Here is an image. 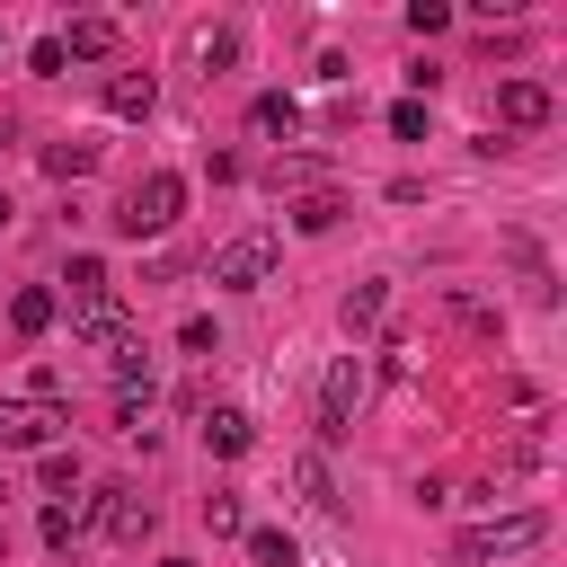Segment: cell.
Returning a JSON list of instances; mask_svg holds the SVG:
<instances>
[{"label": "cell", "mask_w": 567, "mask_h": 567, "mask_svg": "<svg viewBox=\"0 0 567 567\" xmlns=\"http://www.w3.org/2000/svg\"><path fill=\"white\" fill-rule=\"evenodd\" d=\"M540 540H549V514L523 505V514H487V523H470V532L452 540V558H461V567H496V558H523V549H540Z\"/></svg>", "instance_id": "cell-1"}, {"label": "cell", "mask_w": 567, "mask_h": 567, "mask_svg": "<svg viewBox=\"0 0 567 567\" xmlns=\"http://www.w3.org/2000/svg\"><path fill=\"white\" fill-rule=\"evenodd\" d=\"M177 213H186V177H177V168H151V177H133L115 230H124V239H151V230H168Z\"/></svg>", "instance_id": "cell-2"}, {"label": "cell", "mask_w": 567, "mask_h": 567, "mask_svg": "<svg viewBox=\"0 0 567 567\" xmlns=\"http://www.w3.org/2000/svg\"><path fill=\"white\" fill-rule=\"evenodd\" d=\"M266 275H275V239H266V230H239V239L213 248V284H221V292H257Z\"/></svg>", "instance_id": "cell-3"}, {"label": "cell", "mask_w": 567, "mask_h": 567, "mask_svg": "<svg viewBox=\"0 0 567 567\" xmlns=\"http://www.w3.org/2000/svg\"><path fill=\"white\" fill-rule=\"evenodd\" d=\"M354 408H363V363L337 354L328 381H319V443H346V434H354Z\"/></svg>", "instance_id": "cell-4"}, {"label": "cell", "mask_w": 567, "mask_h": 567, "mask_svg": "<svg viewBox=\"0 0 567 567\" xmlns=\"http://www.w3.org/2000/svg\"><path fill=\"white\" fill-rule=\"evenodd\" d=\"M97 532L106 540H151L159 532V505L142 487H97Z\"/></svg>", "instance_id": "cell-5"}, {"label": "cell", "mask_w": 567, "mask_h": 567, "mask_svg": "<svg viewBox=\"0 0 567 567\" xmlns=\"http://www.w3.org/2000/svg\"><path fill=\"white\" fill-rule=\"evenodd\" d=\"M62 434V408L53 399H0V443L9 452H44Z\"/></svg>", "instance_id": "cell-6"}, {"label": "cell", "mask_w": 567, "mask_h": 567, "mask_svg": "<svg viewBox=\"0 0 567 567\" xmlns=\"http://www.w3.org/2000/svg\"><path fill=\"white\" fill-rule=\"evenodd\" d=\"M549 115H558V106H549L540 80H496V124H505V133H540Z\"/></svg>", "instance_id": "cell-7"}, {"label": "cell", "mask_w": 567, "mask_h": 567, "mask_svg": "<svg viewBox=\"0 0 567 567\" xmlns=\"http://www.w3.org/2000/svg\"><path fill=\"white\" fill-rule=\"evenodd\" d=\"M71 337L106 354V346H124V337H133V319H124V301H115V292H106V301H71Z\"/></svg>", "instance_id": "cell-8"}, {"label": "cell", "mask_w": 567, "mask_h": 567, "mask_svg": "<svg viewBox=\"0 0 567 567\" xmlns=\"http://www.w3.org/2000/svg\"><path fill=\"white\" fill-rule=\"evenodd\" d=\"M443 319H452L461 337H478V346H496V337H505V310H496V301H478L470 284H452V292H443Z\"/></svg>", "instance_id": "cell-9"}, {"label": "cell", "mask_w": 567, "mask_h": 567, "mask_svg": "<svg viewBox=\"0 0 567 567\" xmlns=\"http://www.w3.org/2000/svg\"><path fill=\"white\" fill-rule=\"evenodd\" d=\"M248 443H257V416H248V408H213V416H204V452H213V461H239Z\"/></svg>", "instance_id": "cell-10"}, {"label": "cell", "mask_w": 567, "mask_h": 567, "mask_svg": "<svg viewBox=\"0 0 567 567\" xmlns=\"http://www.w3.org/2000/svg\"><path fill=\"white\" fill-rule=\"evenodd\" d=\"M62 44V62L80 53V62H97V53H115V18H71V35H53Z\"/></svg>", "instance_id": "cell-11"}, {"label": "cell", "mask_w": 567, "mask_h": 567, "mask_svg": "<svg viewBox=\"0 0 567 567\" xmlns=\"http://www.w3.org/2000/svg\"><path fill=\"white\" fill-rule=\"evenodd\" d=\"M151 97H159L151 71H115V80H106V115H151Z\"/></svg>", "instance_id": "cell-12"}, {"label": "cell", "mask_w": 567, "mask_h": 567, "mask_svg": "<svg viewBox=\"0 0 567 567\" xmlns=\"http://www.w3.org/2000/svg\"><path fill=\"white\" fill-rule=\"evenodd\" d=\"M89 168H97V142H80V133H71V142H44V177L71 186V177H89Z\"/></svg>", "instance_id": "cell-13"}, {"label": "cell", "mask_w": 567, "mask_h": 567, "mask_svg": "<svg viewBox=\"0 0 567 567\" xmlns=\"http://www.w3.org/2000/svg\"><path fill=\"white\" fill-rule=\"evenodd\" d=\"M53 310H62V301H53L44 284H27V292L9 301V328H18V337H44V328H53Z\"/></svg>", "instance_id": "cell-14"}, {"label": "cell", "mask_w": 567, "mask_h": 567, "mask_svg": "<svg viewBox=\"0 0 567 567\" xmlns=\"http://www.w3.org/2000/svg\"><path fill=\"white\" fill-rule=\"evenodd\" d=\"M292 478H301V505H310V514H337V478H328V461H319V452H301V461H292Z\"/></svg>", "instance_id": "cell-15"}, {"label": "cell", "mask_w": 567, "mask_h": 567, "mask_svg": "<svg viewBox=\"0 0 567 567\" xmlns=\"http://www.w3.org/2000/svg\"><path fill=\"white\" fill-rule=\"evenodd\" d=\"M248 558H257V567H301V540L266 523V532H248Z\"/></svg>", "instance_id": "cell-16"}, {"label": "cell", "mask_w": 567, "mask_h": 567, "mask_svg": "<svg viewBox=\"0 0 567 567\" xmlns=\"http://www.w3.org/2000/svg\"><path fill=\"white\" fill-rule=\"evenodd\" d=\"M248 124H257V133H292V124H301V106H292L284 89H266V97L248 106Z\"/></svg>", "instance_id": "cell-17"}, {"label": "cell", "mask_w": 567, "mask_h": 567, "mask_svg": "<svg viewBox=\"0 0 567 567\" xmlns=\"http://www.w3.org/2000/svg\"><path fill=\"white\" fill-rule=\"evenodd\" d=\"M337 221H346V204H337V195H328V186H319V195H301V204H292V230H337Z\"/></svg>", "instance_id": "cell-18"}, {"label": "cell", "mask_w": 567, "mask_h": 567, "mask_svg": "<svg viewBox=\"0 0 567 567\" xmlns=\"http://www.w3.org/2000/svg\"><path fill=\"white\" fill-rule=\"evenodd\" d=\"M62 284H71V301H106V292H115V275H106L97 257H71V275H62Z\"/></svg>", "instance_id": "cell-19"}, {"label": "cell", "mask_w": 567, "mask_h": 567, "mask_svg": "<svg viewBox=\"0 0 567 567\" xmlns=\"http://www.w3.org/2000/svg\"><path fill=\"white\" fill-rule=\"evenodd\" d=\"M381 301H390V284H354V292H346V328H372Z\"/></svg>", "instance_id": "cell-20"}, {"label": "cell", "mask_w": 567, "mask_h": 567, "mask_svg": "<svg viewBox=\"0 0 567 567\" xmlns=\"http://www.w3.org/2000/svg\"><path fill=\"white\" fill-rule=\"evenodd\" d=\"M35 478H44V496H71V487H80V461H71V452H44Z\"/></svg>", "instance_id": "cell-21"}, {"label": "cell", "mask_w": 567, "mask_h": 567, "mask_svg": "<svg viewBox=\"0 0 567 567\" xmlns=\"http://www.w3.org/2000/svg\"><path fill=\"white\" fill-rule=\"evenodd\" d=\"M425 124H434L425 97H399V106H390V133H399V142H425Z\"/></svg>", "instance_id": "cell-22"}, {"label": "cell", "mask_w": 567, "mask_h": 567, "mask_svg": "<svg viewBox=\"0 0 567 567\" xmlns=\"http://www.w3.org/2000/svg\"><path fill=\"white\" fill-rule=\"evenodd\" d=\"M204 523H213V540H230V532H248V523H239V496H204Z\"/></svg>", "instance_id": "cell-23"}, {"label": "cell", "mask_w": 567, "mask_h": 567, "mask_svg": "<svg viewBox=\"0 0 567 567\" xmlns=\"http://www.w3.org/2000/svg\"><path fill=\"white\" fill-rule=\"evenodd\" d=\"M80 540V514L71 505H44V549H71Z\"/></svg>", "instance_id": "cell-24"}, {"label": "cell", "mask_w": 567, "mask_h": 567, "mask_svg": "<svg viewBox=\"0 0 567 567\" xmlns=\"http://www.w3.org/2000/svg\"><path fill=\"white\" fill-rule=\"evenodd\" d=\"M408 27H416V35H443L452 9H443V0H408Z\"/></svg>", "instance_id": "cell-25"}, {"label": "cell", "mask_w": 567, "mask_h": 567, "mask_svg": "<svg viewBox=\"0 0 567 567\" xmlns=\"http://www.w3.org/2000/svg\"><path fill=\"white\" fill-rule=\"evenodd\" d=\"M9 213H18V204H9V195H0V230H9Z\"/></svg>", "instance_id": "cell-26"}, {"label": "cell", "mask_w": 567, "mask_h": 567, "mask_svg": "<svg viewBox=\"0 0 567 567\" xmlns=\"http://www.w3.org/2000/svg\"><path fill=\"white\" fill-rule=\"evenodd\" d=\"M159 567H195V558H159Z\"/></svg>", "instance_id": "cell-27"}, {"label": "cell", "mask_w": 567, "mask_h": 567, "mask_svg": "<svg viewBox=\"0 0 567 567\" xmlns=\"http://www.w3.org/2000/svg\"><path fill=\"white\" fill-rule=\"evenodd\" d=\"M0 44H9V35H0Z\"/></svg>", "instance_id": "cell-28"}]
</instances>
